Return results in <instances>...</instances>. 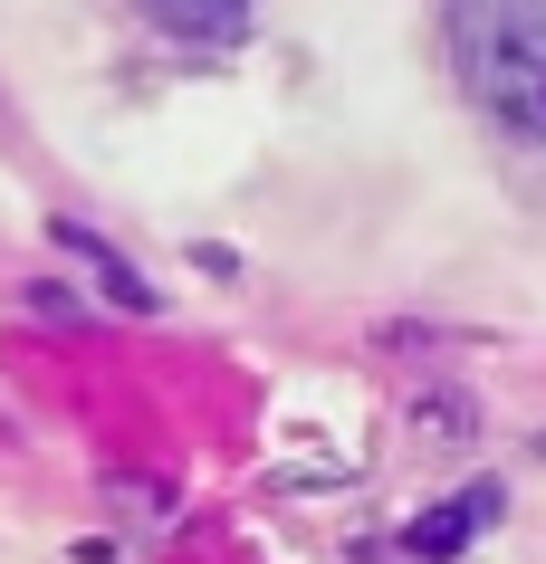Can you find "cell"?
I'll return each instance as SVG.
<instances>
[{
	"label": "cell",
	"instance_id": "6da1fadb",
	"mask_svg": "<svg viewBox=\"0 0 546 564\" xmlns=\"http://www.w3.org/2000/svg\"><path fill=\"white\" fill-rule=\"evenodd\" d=\"M451 58L480 116L546 144V0H451Z\"/></svg>",
	"mask_w": 546,
	"mask_h": 564
},
{
	"label": "cell",
	"instance_id": "7a4b0ae2",
	"mask_svg": "<svg viewBox=\"0 0 546 564\" xmlns=\"http://www.w3.org/2000/svg\"><path fill=\"white\" fill-rule=\"evenodd\" d=\"M480 527H499V488H489V478H480V488H460V498H441L403 545H413V555H460Z\"/></svg>",
	"mask_w": 546,
	"mask_h": 564
},
{
	"label": "cell",
	"instance_id": "3957f363",
	"mask_svg": "<svg viewBox=\"0 0 546 564\" xmlns=\"http://www.w3.org/2000/svg\"><path fill=\"white\" fill-rule=\"evenodd\" d=\"M135 10H144L153 30H173V39H240L259 0H135Z\"/></svg>",
	"mask_w": 546,
	"mask_h": 564
},
{
	"label": "cell",
	"instance_id": "277c9868",
	"mask_svg": "<svg viewBox=\"0 0 546 564\" xmlns=\"http://www.w3.org/2000/svg\"><path fill=\"white\" fill-rule=\"evenodd\" d=\"M470 421H480V412H470V402H451V392H441V402H422V431H441V441H460Z\"/></svg>",
	"mask_w": 546,
	"mask_h": 564
}]
</instances>
